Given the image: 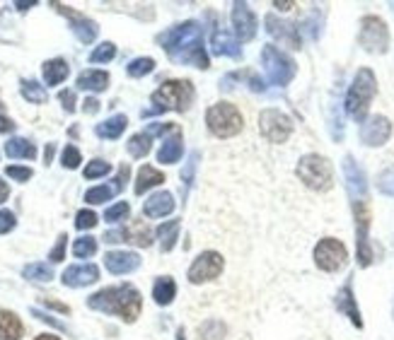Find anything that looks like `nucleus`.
I'll return each mask as SVG.
<instances>
[{
    "label": "nucleus",
    "instance_id": "32",
    "mask_svg": "<svg viewBox=\"0 0 394 340\" xmlns=\"http://www.w3.org/2000/svg\"><path fill=\"white\" fill-rule=\"evenodd\" d=\"M179 234V220H169L165 224L157 227V239H160V249L162 251H172L174 249V241H177Z\"/></svg>",
    "mask_w": 394,
    "mask_h": 340
},
{
    "label": "nucleus",
    "instance_id": "35",
    "mask_svg": "<svg viewBox=\"0 0 394 340\" xmlns=\"http://www.w3.org/2000/svg\"><path fill=\"white\" fill-rule=\"evenodd\" d=\"M22 97H25L27 102H32V104H44L48 100L44 85H39L37 80H22Z\"/></svg>",
    "mask_w": 394,
    "mask_h": 340
},
{
    "label": "nucleus",
    "instance_id": "12",
    "mask_svg": "<svg viewBox=\"0 0 394 340\" xmlns=\"http://www.w3.org/2000/svg\"><path fill=\"white\" fill-rule=\"evenodd\" d=\"M223 266H225V261H223V256L218 254V251H204L199 259L191 263L189 283L201 285L208 280H216V278L223 273Z\"/></svg>",
    "mask_w": 394,
    "mask_h": 340
},
{
    "label": "nucleus",
    "instance_id": "55",
    "mask_svg": "<svg viewBox=\"0 0 394 340\" xmlns=\"http://www.w3.org/2000/svg\"><path fill=\"white\" fill-rule=\"evenodd\" d=\"M53 152H56V145H53V142H48V145H46V152H44V160H46V164H51Z\"/></svg>",
    "mask_w": 394,
    "mask_h": 340
},
{
    "label": "nucleus",
    "instance_id": "20",
    "mask_svg": "<svg viewBox=\"0 0 394 340\" xmlns=\"http://www.w3.org/2000/svg\"><path fill=\"white\" fill-rule=\"evenodd\" d=\"M266 29H269L271 36H276L278 41H283L291 48H300V36H298V27L288 25V22H281L276 15H269L266 18Z\"/></svg>",
    "mask_w": 394,
    "mask_h": 340
},
{
    "label": "nucleus",
    "instance_id": "40",
    "mask_svg": "<svg viewBox=\"0 0 394 340\" xmlns=\"http://www.w3.org/2000/svg\"><path fill=\"white\" fill-rule=\"evenodd\" d=\"M377 191L385 196H390V198H394V167H387L382 169L380 174H377Z\"/></svg>",
    "mask_w": 394,
    "mask_h": 340
},
{
    "label": "nucleus",
    "instance_id": "46",
    "mask_svg": "<svg viewBox=\"0 0 394 340\" xmlns=\"http://www.w3.org/2000/svg\"><path fill=\"white\" fill-rule=\"evenodd\" d=\"M196 164H199V152H191V157H189V164L184 167V172H182V179H184V189L189 191V186H191V181H194V169H196Z\"/></svg>",
    "mask_w": 394,
    "mask_h": 340
},
{
    "label": "nucleus",
    "instance_id": "1",
    "mask_svg": "<svg viewBox=\"0 0 394 340\" xmlns=\"http://www.w3.org/2000/svg\"><path fill=\"white\" fill-rule=\"evenodd\" d=\"M157 43L167 51V56L182 65H194V68L206 70L211 65L208 53L204 48V32H201L199 22L189 20L182 25L167 29L165 34L157 36Z\"/></svg>",
    "mask_w": 394,
    "mask_h": 340
},
{
    "label": "nucleus",
    "instance_id": "56",
    "mask_svg": "<svg viewBox=\"0 0 394 340\" xmlns=\"http://www.w3.org/2000/svg\"><path fill=\"white\" fill-rule=\"evenodd\" d=\"M8 196H10V189H8V184H5V181L0 179V203H5V200H8Z\"/></svg>",
    "mask_w": 394,
    "mask_h": 340
},
{
    "label": "nucleus",
    "instance_id": "48",
    "mask_svg": "<svg viewBox=\"0 0 394 340\" xmlns=\"http://www.w3.org/2000/svg\"><path fill=\"white\" fill-rule=\"evenodd\" d=\"M65 244H68V237L65 234H61L56 241V246L51 249V254H48V259H51L53 263H61L65 259Z\"/></svg>",
    "mask_w": 394,
    "mask_h": 340
},
{
    "label": "nucleus",
    "instance_id": "60",
    "mask_svg": "<svg viewBox=\"0 0 394 340\" xmlns=\"http://www.w3.org/2000/svg\"><path fill=\"white\" fill-rule=\"evenodd\" d=\"M179 340H184V331H179Z\"/></svg>",
    "mask_w": 394,
    "mask_h": 340
},
{
    "label": "nucleus",
    "instance_id": "17",
    "mask_svg": "<svg viewBox=\"0 0 394 340\" xmlns=\"http://www.w3.org/2000/svg\"><path fill=\"white\" fill-rule=\"evenodd\" d=\"M63 285L65 287H85L100 280V268L95 263H85V266H70L63 273Z\"/></svg>",
    "mask_w": 394,
    "mask_h": 340
},
{
    "label": "nucleus",
    "instance_id": "44",
    "mask_svg": "<svg viewBox=\"0 0 394 340\" xmlns=\"http://www.w3.org/2000/svg\"><path fill=\"white\" fill-rule=\"evenodd\" d=\"M109 162H104V160H92L90 164L85 167V179H100L104 177V174H109Z\"/></svg>",
    "mask_w": 394,
    "mask_h": 340
},
{
    "label": "nucleus",
    "instance_id": "10",
    "mask_svg": "<svg viewBox=\"0 0 394 340\" xmlns=\"http://www.w3.org/2000/svg\"><path fill=\"white\" fill-rule=\"evenodd\" d=\"M346 261H348V251L339 239L327 237L315 246V263H317L320 271L336 273L346 266Z\"/></svg>",
    "mask_w": 394,
    "mask_h": 340
},
{
    "label": "nucleus",
    "instance_id": "34",
    "mask_svg": "<svg viewBox=\"0 0 394 340\" xmlns=\"http://www.w3.org/2000/svg\"><path fill=\"white\" fill-rule=\"evenodd\" d=\"M126 232V241H133L136 246H150L152 244V232L147 229L145 222H133L129 229H124Z\"/></svg>",
    "mask_w": 394,
    "mask_h": 340
},
{
    "label": "nucleus",
    "instance_id": "24",
    "mask_svg": "<svg viewBox=\"0 0 394 340\" xmlns=\"http://www.w3.org/2000/svg\"><path fill=\"white\" fill-rule=\"evenodd\" d=\"M182 152H184L182 133H179V130H174L172 138H165V142H162L160 152H157V162H162V164H174V162L182 160Z\"/></svg>",
    "mask_w": 394,
    "mask_h": 340
},
{
    "label": "nucleus",
    "instance_id": "45",
    "mask_svg": "<svg viewBox=\"0 0 394 340\" xmlns=\"http://www.w3.org/2000/svg\"><path fill=\"white\" fill-rule=\"evenodd\" d=\"M97 224V215L92 210H80L75 215V227L78 229H92Z\"/></svg>",
    "mask_w": 394,
    "mask_h": 340
},
{
    "label": "nucleus",
    "instance_id": "37",
    "mask_svg": "<svg viewBox=\"0 0 394 340\" xmlns=\"http://www.w3.org/2000/svg\"><path fill=\"white\" fill-rule=\"evenodd\" d=\"M223 336H225V323L223 321L211 319V321L201 323V328H199L201 340H223Z\"/></svg>",
    "mask_w": 394,
    "mask_h": 340
},
{
    "label": "nucleus",
    "instance_id": "39",
    "mask_svg": "<svg viewBox=\"0 0 394 340\" xmlns=\"http://www.w3.org/2000/svg\"><path fill=\"white\" fill-rule=\"evenodd\" d=\"M95 251H97V239H92V237L75 239V244H73L75 259H90V256H95Z\"/></svg>",
    "mask_w": 394,
    "mask_h": 340
},
{
    "label": "nucleus",
    "instance_id": "27",
    "mask_svg": "<svg viewBox=\"0 0 394 340\" xmlns=\"http://www.w3.org/2000/svg\"><path fill=\"white\" fill-rule=\"evenodd\" d=\"M25 333V326L13 311L0 309V340H20Z\"/></svg>",
    "mask_w": 394,
    "mask_h": 340
},
{
    "label": "nucleus",
    "instance_id": "2",
    "mask_svg": "<svg viewBox=\"0 0 394 340\" xmlns=\"http://www.w3.org/2000/svg\"><path fill=\"white\" fill-rule=\"evenodd\" d=\"M87 306L95 311H104V314H114L126 323H133L140 314V292L133 285H117V287H104L95 292L87 299Z\"/></svg>",
    "mask_w": 394,
    "mask_h": 340
},
{
    "label": "nucleus",
    "instance_id": "43",
    "mask_svg": "<svg viewBox=\"0 0 394 340\" xmlns=\"http://www.w3.org/2000/svg\"><path fill=\"white\" fill-rule=\"evenodd\" d=\"M129 212H131V205L122 200V203H117V205H112L107 212H104V220L107 222H122L129 217Z\"/></svg>",
    "mask_w": 394,
    "mask_h": 340
},
{
    "label": "nucleus",
    "instance_id": "51",
    "mask_svg": "<svg viewBox=\"0 0 394 340\" xmlns=\"http://www.w3.org/2000/svg\"><path fill=\"white\" fill-rule=\"evenodd\" d=\"M32 314H34L37 319H41V321H46V323H51V326H56V328H63V323H61V321L51 319V316H48V314H41L39 309H32Z\"/></svg>",
    "mask_w": 394,
    "mask_h": 340
},
{
    "label": "nucleus",
    "instance_id": "16",
    "mask_svg": "<svg viewBox=\"0 0 394 340\" xmlns=\"http://www.w3.org/2000/svg\"><path fill=\"white\" fill-rule=\"evenodd\" d=\"M56 8H58V13H63L65 18L70 20V29H73V34L78 36L80 41H83V43H92V41L97 39V34H100V27H97L90 18L73 13V10L63 8V5H56Z\"/></svg>",
    "mask_w": 394,
    "mask_h": 340
},
{
    "label": "nucleus",
    "instance_id": "14",
    "mask_svg": "<svg viewBox=\"0 0 394 340\" xmlns=\"http://www.w3.org/2000/svg\"><path fill=\"white\" fill-rule=\"evenodd\" d=\"M341 167H343V179H346V191L351 196V203L368 200V179H365V172L360 169V164L351 155H346Z\"/></svg>",
    "mask_w": 394,
    "mask_h": 340
},
{
    "label": "nucleus",
    "instance_id": "8",
    "mask_svg": "<svg viewBox=\"0 0 394 340\" xmlns=\"http://www.w3.org/2000/svg\"><path fill=\"white\" fill-rule=\"evenodd\" d=\"M358 41L368 53H387V48H390V29H387L385 20L377 18V15H365L360 20Z\"/></svg>",
    "mask_w": 394,
    "mask_h": 340
},
{
    "label": "nucleus",
    "instance_id": "33",
    "mask_svg": "<svg viewBox=\"0 0 394 340\" xmlns=\"http://www.w3.org/2000/svg\"><path fill=\"white\" fill-rule=\"evenodd\" d=\"M129 155L131 157H136V160H140V157H145L147 152H150V147H152V135H147V133H136V135H131L129 138Z\"/></svg>",
    "mask_w": 394,
    "mask_h": 340
},
{
    "label": "nucleus",
    "instance_id": "5",
    "mask_svg": "<svg viewBox=\"0 0 394 340\" xmlns=\"http://www.w3.org/2000/svg\"><path fill=\"white\" fill-rule=\"evenodd\" d=\"M206 123H208V130H211L216 138H232V135H237L239 130H242L244 118H242V114L237 111L235 104L218 102L206 111Z\"/></svg>",
    "mask_w": 394,
    "mask_h": 340
},
{
    "label": "nucleus",
    "instance_id": "57",
    "mask_svg": "<svg viewBox=\"0 0 394 340\" xmlns=\"http://www.w3.org/2000/svg\"><path fill=\"white\" fill-rule=\"evenodd\" d=\"M34 0H32V3H15V8L20 10V13H25V10H29V8H34Z\"/></svg>",
    "mask_w": 394,
    "mask_h": 340
},
{
    "label": "nucleus",
    "instance_id": "41",
    "mask_svg": "<svg viewBox=\"0 0 394 340\" xmlns=\"http://www.w3.org/2000/svg\"><path fill=\"white\" fill-rule=\"evenodd\" d=\"M114 56H117V46L112 41H104L90 53V63H109Z\"/></svg>",
    "mask_w": 394,
    "mask_h": 340
},
{
    "label": "nucleus",
    "instance_id": "58",
    "mask_svg": "<svg viewBox=\"0 0 394 340\" xmlns=\"http://www.w3.org/2000/svg\"><path fill=\"white\" fill-rule=\"evenodd\" d=\"M273 5H276L278 10H291V8H293V3H278V0H276Z\"/></svg>",
    "mask_w": 394,
    "mask_h": 340
},
{
    "label": "nucleus",
    "instance_id": "38",
    "mask_svg": "<svg viewBox=\"0 0 394 340\" xmlns=\"http://www.w3.org/2000/svg\"><path fill=\"white\" fill-rule=\"evenodd\" d=\"M152 68H155V60L143 56V58H133V60H131L129 68H126V70H129L131 78H143V75L152 73Z\"/></svg>",
    "mask_w": 394,
    "mask_h": 340
},
{
    "label": "nucleus",
    "instance_id": "50",
    "mask_svg": "<svg viewBox=\"0 0 394 340\" xmlns=\"http://www.w3.org/2000/svg\"><path fill=\"white\" fill-rule=\"evenodd\" d=\"M58 100H61V104H63V109L65 111H75V92L73 90H61L58 92Z\"/></svg>",
    "mask_w": 394,
    "mask_h": 340
},
{
    "label": "nucleus",
    "instance_id": "3",
    "mask_svg": "<svg viewBox=\"0 0 394 340\" xmlns=\"http://www.w3.org/2000/svg\"><path fill=\"white\" fill-rule=\"evenodd\" d=\"M375 95H377L375 73L370 68H360L358 73H355L351 87H348L346 102H343V107H346V114L353 121L363 123V121L368 118V109H370V102L375 100Z\"/></svg>",
    "mask_w": 394,
    "mask_h": 340
},
{
    "label": "nucleus",
    "instance_id": "7",
    "mask_svg": "<svg viewBox=\"0 0 394 340\" xmlns=\"http://www.w3.org/2000/svg\"><path fill=\"white\" fill-rule=\"evenodd\" d=\"M261 63H264L266 78L276 87H286L288 82L295 78V70H298L295 68V60L276 46H264V51H261Z\"/></svg>",
    "mask_w": 394,
    "mask_h": 340
},
{
    "label": "nucleus",
    "instance_id": "31",
    "mask_svg": "<svg viewBox=\"0 0 394 340\" xmlns=\"http://www.w3.org/2000/svg\"><path fill=\"white\" fill-rule=\"evenodd\" d=\"M174 294H177V285H174L172 278H157L155 285H152V297L160 306L172 304Z\"/></svg>",
    "mask_w": 394,
    "mask_h": 340
},
{
    "label": "nucleus",
    "instance_id": "47",
    "mask_svg": "<svg viewBox=\"0 0 394 340\" xmlns=\"http://www.w3.org/2000/svg\"><path fill=\"white\" fill-rule=\"evenodd\" d=\"M5 174H8L10 179L20 181V184H25V181L32 179V169L29 167H8V169H5Z\"/></svg>",
    "mask_w": 394,
    "mask_h": 340
},
{
    "label": "nucleus",
    "instance_id": "19",
    "mask_svg": "<svg viewBox=\"0 0 394 340\" xmlns=\"http://www.w3.org/2000/svg\"><path fill=\"white\" fill-rule=\"evenodd\" d=\"M126 179H129V167L124 164V167L119 169V179L114 181V184H104V186H95V189H90L85 193V200L90 203V205H100V203H104V200H112L114 196L124 189Z\"/></svg>",
    "mask_w": 394,
    "mask_h": 340
},
{
    "label": "nucleus",
    "instance_id": "29",
    "mask_svg": "<svg viewBox=\"0 0 394 340\" xmlns=\"http://www.w3.org/2000/svg\"><path fill=\"white\" fill-rule=\"evenodd\" d=\"M107 85H109V73H104V70H85V73L78 75L80 90L102 92V90H107Z\"/></svg>",
    "mask_w": 394,
    "mask_h": 340
},
{
    "label": "nucleus",
    "instance_id": "6",
    "mask_svg": "<svg viewBox=\"0 0 394 340\" xmlns=\"http://www.w3.org/2000/svg\"><path fill=\"white\" fill-rule=\"evenodd\" d=\"M298 177L312 191H329L334 186V172L329 160L322 155H305L298 162Z\"/></svg>",
    "mask_w": 394,
    "mask_h": 340
},
{
    "label": "nucleus",
    "instance_id": "26",
    "mask_svg": "<svg viewBox=\"0 0 394 340\" xmlns=\"http://www.w3.org/2000/svg\"><path fill=\"white\" fill-rule=\"evenodd\" d=\"M41 73H44V82L53 87V85H61V82L68 78L70 68H68V63H65L63 58H51V60H46V63H44Z\"/></svg>",
    "mask_w": 394,
    "mask_h": 340
},
{
    "label": "nucleus",
    "instance_id": "28",
    "mask_svg": "<svg viewBox=\"0 0 394 340\" xmlns=\"http://www.w3.org/2000/svg\"><path fill=\"white\" fill-rule=\"evenodd\" d=\"M5 155L13 157V160H34L37 147H34V142L27 138H13L5 142Z\"/></svg>",
    "mask_w": 394,
    "mask_h": 340
},
{
    "label": "nucleus",
    "instance_id": "53",
    "mask_svg": "<svg viewBox=\"0 0 394 340\" xmlns=\"http://www.w3.org/2000/svg\"><path fill=\"white\" fill-rule=\"evenodd\" d=\"M85 114H97V111H100V102H97V100H85Z\"/></svg>",
    "mask_w": 394,
    "mask_h": 340
},
{
    "label": "nucleus",
    "instance_id": "25",
    "mask_svg": "<svg viewBox=\"0 0 394 340\" xmlns=\"http://www.w3.org/2000/svg\"><path fill=\"white\" fill-rule=\"evenodd\" d=\"M126 125H129V118H126L124 114H117V116H112V118L102 121V123H97L95 133L100 135V138H104V140H117L119 135L126 130Z\"/></svg>",
    "mask_w": 394,
    "mask_h": 340
},
{
    "label": "nucleus",
    "instance_id": "4",
    "mask_svg": "<svg viewBox=\"0 0 394 340\" xmlns=\"http://www.w3.org/2000/svg\"><path fill=\"white\" fill-rule=\"evenodd\" d=\"M150 102L155 104L152 109L143 111V116H150V114L157 111H187L194 102V85L189 80H169L165 85H160L155 92H152Z\"/></svg>",
    "mask_w": 394,
    "mask_h": 340
},
{
    "label": "nucleus",
    "instance_id": "23",
    "mask_svg": "<svg viewBox=\"0 0 394 340\" xmlns=\"http://www.w3.org/2000/svg\"><path fill=\"white\" fill-rule=\"evenodd\" d=\"M211 48L216 56H230V58H239V43L235 39L230 32L225 29H218L216 34L211 36Z\"/></svg>",
    "mask_w": 394,
    "mask_h": 340
},
{
    "label": "nucleus",
    "instance_id": "62",
    "mask_svg": "<svg viewBox=\"0 0 394 340\" xmlns=\"http://www.w3.org/2000/svg\"><path fill=\"white\" fill-rule=\"evenodd\" d=\"M0 107H3V104H0Z\"/></svg>",
    "mask_w": 394,
    "mask_h": 340
},
{
    "label": "nucleus",
    "instance_id": "18",
    "mask_svg": "<svg viewBox=\"0 0 394 340\" xmlns=\"http://www.w3.org/2000/svg\"><path fill=\"white\" fill-rule=\"evenodd\" d=\"M104 266L114 276H124V273H131L140 266V256L133 254V251H109L104 256Z\"/></svg>",
    "mask_w": 394,
    "mask_h": 340
},
{
    "label": "nucleus",
    "instance_id": "54",
    "mask_svg": "<svg viewBox=\"0 0 394 340\" xmlns=\"http://www.w3.org/2000/svg\"><path fill=\"white\" fill-rule=\"evenodd\" d=\"M15 123L10 121L8 116H0V133H8V130H13Z\"/></svg>",
    "mask_w": 394,
    "mask_h": 340
},
{
    "label": "nucleus",
    "instance_id": "42",
    "mask_svg": "<svg viewBox=\"0 0 394 340\" xmlns=\"http://www.w3.org/2000/svg\"><path fill=\"white\" fill-rule=\"evenodd\" d=\"M80 162H83V157H80V150L75 145H65L63 152H61V164L65 169H78Z\"/></svg>",
    "mask_w": 394,
    "mask_h": 340
},
{
    "label": "nucleus",
    "instance_id": "52",
    "mask_svg": "<svg viewBox=\"0 0 394 340\" xmlns=\"http://www.w3.org/2000/svg\"><path fill=\"white\" fill-rule=\"evenodd\" d=\"M44 304L48 306V309H56V311H61V314H68V306L61 304V301H53V299H44Z\"/></svg>",
    "mask_w": 394,
    "mask_h": 340
},
{
    "label": "nucleus",
    "instance_id": "15",
    "mask_svg": "<svg viewBox=\"0 0 394 340\" xmlns=\"http://www.w3.org/2000/svg\"><path fill=\"white\" fill-rule=\"evenodd\" d=\"M232 25H235V34H237L239 41H251L256 36V18L247 3L232 5Z\"/></svg>",
    "mask_w": 394,
    "mask_h": 340
},
{
    "label": "nucleus",
    "instance_id": "61",
    "mask_svg": "<svg viewBox=\"0 0 394 340\" xmlns=\"http://www.w3.org/2000/svg\"><path fill=\"white\" fill-rule=\"evenodd\" d=\"M390 5H392V10H394V3H390Z\"/></svg>",
    "mask_w": 394,
    "mask_h": 340
},
{
    "label": "nucleus",
    "instance_id": "36",
    "mask_svg": "<svg viewBox=\"0 0 394 340\" xmlns=\"http://www.w3.org/2000/svg\"><path fill=\"white\" fill-rule=\"evenodd\" d=\"M22 276H25L27 280H34V283H48L53 278V271L46 266V263H29V266H25Z\"/></svg>",
    "mask_w": 394,
    "mask_h": 340
},
{
    "label": "nucleus",
    "instance_id": "30",
    "mask_svg": "<svg viewBox=\"0 0 394 340\" xmlns=\"http://www.w3.org/2000/svg\"><path fill=\"white\" fill-rule=\"evenodd\" d=\"M162 181H165V174L160 172V169L155 167H140L138 172V179H136V193L143 196L147 189H152V186H160Z\"/></svg>",
    "mask_w": 394,
    "mask_h": 340
},
{
    "label": "nucleus",
    "instance_id": "13",
    "mask_svg": "<svg viewBox=\"0 0 394 340\" xmlns=\"http://www.w3.org/2000/svg\"><path fill=\"white\" fill-rule=\"evenodd\" d=\"M360 142L363 145H368V147H380V145H385L387 140H390V135H392V123H390V118L387 116H370V118H365L363 123H360Z\"/></svg>",
    "mask_w": 394,
    "mask_h": 340
},
{
    "label": "nucleus",
    "instance_id": "21",
    "mask_svg": "<svg viewBox=\"0 0 394 340\" xmlns=\"http://www.w3.org/2000/svg\"><path fill=\"white\" fill-rule=\"evenodd\" d=\"M336 306H339V311H341L343 316H348V319L353 321L355 328H363V319H360L358 304H355L353 283H351V280H348L341 290H339V294H336Z\"/></svg>",
    "mask_w": 394,
    "mask_h": 340
},
{
    "label": "nucleus",
    "instance_id": "11",
    "mask_svg": "<svg viewBox=\"0 0 394 340\" xmlns=\"http://www.w3.org/2000/svg\"><path fill=\"white\" fill-rule=\"evenodd\" d=\"M259 128L266 140L278 145V142H286L288 138H291L293 121L283 111H278V109H266V111H261V116H259Z\"/></svg>",
    "mask_w": 394,
    "mask_h": 340
},
{
    "label": "nucleus",
    "instance_id": "49",
    "mask_svg": "<svg viewBox=\"0 0 394 340\" xmlns=\"http://www.w3.org/2000/svg\"><path fill=\"white\" fill-rule=\"evenodd\" d=\"M15 224H18V220H15L13 212H10V210H0V234L13 232Z\"/></svg>",
    "mask_w": 394,
    "mask_h": 340
},
{
    "label": "nucleus",
    "instance_id": "59",
    "mask_svg": "<svg viewBox=\"0 0 394 340\" xmlns=\"http://www.w3.org/2000/svg\"><path fill=\"white\" fill-rule=\"evenodd\" d=\"M37 340H61V338H58V336H51V333H44V336H39Z\"/></svg>",
    "mask_w": 394,
    "mask_h": 340
},
{
    "label": "nucleus",
    "instance_id": "9",
    "mask_svg": "<svg viewBox=\"0 0 394 340\" xmlns=\"http://www.w3.org/2000/svg\"><path fill=\"white\" fill-rule=\"evenodd\" d=\"M355 217V241H358V266L368 268L373 263V249H370V208L368 200H353Z\"/></svg>",
    "mask_w": 394,
    "mask_h": 340
},
{
    "label": "nucleus",
    "instance_id": "22",
    "mask_svg": "<svg viewBox=\"0 0 394 340\" xmlns=\"http://www.w3.org/2000/svg\"><path fill=\"white\" fill-rule=\"evenodd\" d=\"M174 210V198L167 191H160V193H152L150 198L145 200L143 205V215L145 217H165Z\"/></svg>",
    "mask_w": 394,
    "mask_h": 340
}]
</instances>
